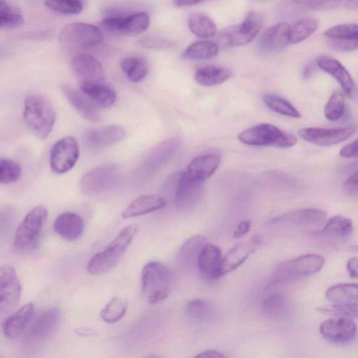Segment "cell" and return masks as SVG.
<instances>
[{
    "label": "cell",
    "mask_w": 358,
    "mask_h": 358,
    "mask_svg": "<svg viewBox=\"0 0 358 358\" xmlns=\"http://www.w3.org/2000/svg\"><path fill=\"white\" fill-rule=\"evenodd\" d=\"M34 313V305L27 303L14 313L8 316L2 324L4 336L8 338H15L26 329Z\"/></svg>",
    "instance_id": "obj_27"
},
{
    "label": "cell",
    "mask_w": 358,
    "mask_h": 358,
    "mask_svg": "<svg viewBox=\"0 0 358 358\" xmlns=\"http://www.w3.org/2000/svg\"><path fill=\"white\" fill-rule=\"evenodd\" d=\"M103 39L101 29L91 24L75 22L66 25L60 31V43L69 48H89L99 45Z\"/></svg>",
    "instance_id": "obj_8"
},
{
    "label": "cell",
    "mask_w": 358,
    "mask_h": 358,
    "mask_svg": "<svg viewBox=\"0 0 358 358\" xmlns=\"http://www.w3.org/2000/svg\"><path fill=\"white\" fill-rule=\"evenodd\" d=\"M80 149L76 139L66 136L57 141L50 151L49 164L51 170L57 174H63L70 171L78 160Z\"/></svg>",
    "instance_id": "obj_10"
},
{
    "label": "cell",
    "mask_w": 358,
    "mask_h": 358,
    "mask_svg": "<svg viewBox=\"0 0 358 358\" xmlns=\"http://www.w3.org/2000/svg\"><path fill=\"white\" fill-rule=\"evenodd\" d=\"M328 45L334 50L346 52L358 49V24H338L324 32Z\"/></svg>",
    "instance_id": "obj_16"
},
{
    "label": "cell",
    "mask_w": 358,
    "mask_h": 358,
    "mask_svg": "<svg viewBox=\"0 0 358 358\" xmlns=\"http://www.w3.org/2000/svg\"><path fill=\"white\" fill-rule=\"evenodd\" d=\"M80 90L98 107L109 108L116 101L115 90L104 83H80Z\"/></svg>",
    "instance_id": "obj_30"
},
{
    "label": "cell",
    "mask_w": 358,
    "mask_h": 358,
    "mask_svg": "<svg viewBox=\"0 0 358 358\" xmlns=\"http://www.w3.org/2000/svg\"><path fill=\"white\" fill-rule=\"evenodd\" d=\"M220 163V156L215 153L200 155L187 165L186 173L191 177L204 182L217 170Z\"/></svg>",
    "instance_id": "obj_28"
},
{
    "label": "cell",
    "mask_w": 358,
    "mask_h": 358,
    "mask_svg": "<svg viewBox=\"0 0 358 358\" xmlns=\"http://www.w3.org/2000/svg\"><path fill=\"white\" fill-rule=\"evenodd\" d=\"M318 27V22L313 18L302 19L292 27L289 30V43L295 44L301 42L313 34Z\"/></svg>",
    "instance_id": "obj_41"
},
{
    "label": "cell",
    "mask_w": 358,
    "mask_h": 358,
    "mask_svg": "<svg viewBox=\"0 0 358 358\" xmlns=\"http://www.w3.org/2000/svg\"><path fill=\"white\" fill-rule=\"evenodd\" d=\"M203 182L198 180L186 171L181 174L175 193V203L178 208L190 210L196 206L203 194Z\"/></svg>",
    "instance_id": "obj_15"
},
{
    "label": "cell",
    "mask_w": 358,
    "mask_h": 358,
    "mask_svg": "<svg viewBox=\"0 0 358 358\" xmlns=\"http://www.w3.org/2000/svg\"><path fill=\"white\" fill-rule=\"evenodd\" d=\"M171 269L158 262H149L141 272V289L148 302L156 304L165 300L171 292Z\"/></svg>",
    "instance_id": "obj_3"
},
{
    "label": "cell",
    "mask_w": 358,
    "mask_h": 358,
    "mask_svg": "<svg viewBox=\"0 0 358 358\" xmlns=\"http://www.w3.org/2000/svg\"><path fill=\"white\" fill-rule=\"evenodd\" d=\"M71 66L80 83H104V69L92 55L81 53L76 55L71 62Z\"/></svg>",
    "instance_id": "obj_18"
},
{
    "label": "cell",
    "mask_w": 358,
    "mask_h": 358,
    "mask_svg": "<svg viewBox=\"0 0 358 358\" xmlns=\"http://www.w3.org/2000/svg\"><path fill=\"white\" fill-rule=\"evenodd\" d=\"M166 199L157 194H144L135 199L122 212L123 218L143 215L164 208Z\"/></svg>",
    "instance_id": "obj_29"
},
{
    "label": "cell",
    "mask_w": 358,
    "mask_h": 358,
    "mask_svg": "<svg viewBox=\"0 0 358 358\" xmlns=\"http://www.w3.org/2000/svg\"><path fill=\"white\" fill-rule=\"evenodd\" d=\"M315 64L339 83L347 96L353 95L355 90L354 80L348 71L338 60L331 57L321 56L316 59Z\"/></svg>",
    "instance_id": "obj_23"
},
{
    "label": "cell",
    "mask_w": 358,
    "mask_h": 358,
    "mask_svg": "<svg viewBox=\"0 0 358 358\" xmlns=\"http://www.w3.org/2000/svg\"><path fill=\"white\" fill-rule=\"evenodd\" d=\"M326 212L319 208H301L289 211L272 217L271 224H289L298 226H313L322 223Z\"/></svg>",
    "instance_id": "obj_21"
},
{
    "label": "cell",
    "mask_w": 358,
    "mask_h": 358,
    "mask_svg": "<svg viewBox=\"0 0 358 358\" xmlns=\"http://www.w3.org/2000/svg\"><path fill=\"white\" fill-rule=\"evenodd\" d=\"M346 182L349 185L358 186V171L349 176Z\"/></svg>",
    "instance_id": "obj_57"
},
{
    "label": "cell",
    "mask_w": 358,
    "mask_h": 358,
    "mask_svg": "<svg viewBox=\"0 0 358 358\" xmlns=\"http://www.w3.org/2000/svg\"><path fill=\"white\" fill-rule=\"evenodd\" d=\"M140 44L143 47L152 49L169 48L173 45L171 40L156 35L144 37L141 40Z\"/></svg>",
    "instance_id": "obj_50"
},
{
    "label": "cell",
    "mask_w": 358,
    "mask_h": 358,
    "mask_svg": "<svg viewBox=\"0 0 358 358\" xmlns=\"http://www.w3.org/2000/svg\"><path fill=\"white\" fill-rule=\"evenodd\" d=\"M75 331L78 335L83 336H90L96 334V331L94 329L88 327H80L76 329Z\"/></svg>",
    "instance_id": "obj_56"
},
{
    "label": "cell",
    "mask_w": 358,
    "mask_h": 358,
    "mask_svg": "<svg viewBox=\"0 0 358 358\" xmlns=\"http://www.w3.org/2000/svg\"><path fill=\"white\" fill-rule=\"evenodd\" d=\"M128 308L127 300L119 296L111 299L100 312L101 319L108 323L120 320L126 314Z\"/></svg>",
    "instance_id": "obj_40"
},
{
    "label": "cell",
    "mask_w": 358,
    "mask_h": 358,
    "mask_svg": "<svg viewBox=\"0 0 358 358\" xmlns=\"http://www.w3.org/2000/svg\"><path fill=\"white\" fill-rule=\"evenodd\" d=\"M188 27L194 35L201 38H211L217 31L215 22L202 13L190 14L188 17Z\"/></svg>",
    "instance_id": "obj_38"
},
{
    "label": "cell",
    "mask_w": 358,
    "mask_h": 358,
    "mask_svg": "<svg viewBox=\"0 0 358 358\" xmlns=\"http://www.w3.org/2000/svg\"><path fill=\"white\" fill-rule=\"evenodd\" d=\"M120 67L129 80L134 83L143 80L148 75L149 68L147 61L141 57L131 56L123 58Z\"/></svg>",
    "instance_id": "obj_37"
},
{
    "label": "cell",
    "mask_w": 358,
    "mask_h": 358,
    "mask_svg": "<svg viewBox=\"0 0 358 358\" xmlns=\"http://www.w3.org/2000/svg\"><path fill=\"white\" fill-rule=\"evenodd\" d=\"M207 243L206 237L202 235H195L188 238L178 252L180 263L187 267L196 265L199 255Z\"/></svg>",
    "instance_id": "obj_31"
},
{
    "label": "cell",
    "mask_w": 358,
    "mask_h": 358,
    "mask_svg": "<svg viewBox=\"0 0 358 358\" xmlns=\"http://www.w3.org/2000/svg\"><path fill=\"white\" fill-rule=\"evenodd\" d=\"M345 103L343 94L339 91H334L329 98L324 106V115L330 121L340 119L344 114Z\"/></svg>",
    "instance_id": "obj_45"
},
{
    "label": "cell",
    "mask_w": 358,
    "mask_h": 358,
    "mask_svg": "<svg viewBox=\"0 0 358 358\" xmlns=\"http://www.w3.org/2000/svg\"><path fill=\"white\" fill-rule=\"evenodd\" d=\"M22 293L20 280L15 268L8 264L0 267V313L8 315L19 303Z\"/></svg>",
    "instance_id": "obj_11"
},
{
    "label": "cell",
    "mask_w": 358,
    "mask_h": 358,
    "mask_svg": "<svg viewBox=\"0 0 358 358\" xmlns=\"http://www.w3.org/2000/svg\"><path fill=\"white\" fill-rule=\"evenodd\" d=\"M358 10V0H310L307 10H323L334 8Z\"/></svg>",
    "instance_id": "obj_47"
},
{
    "label": "cell",
    "mask_w": 358,
    "mask_h": 358,
    "mask_svg": "<svg viewBox=\"0 0 358 358\" xmlns=\"http://www.w3.org/2000/svg\"><path fill=\"white\" fill-rule=\"evenodd\" d=\"M261 308L266 317L282 319L287 315L289 306L285 296L279 292H273L263 299Z\"/></svg>",
    "instance_id": "obj_32"
},
{
    "label": "cell",
    "mask_w": 358,
    "mask_h": 358,
    "mask_svg": "<svg viewBox=\"0 0 358 358\" xmlns=\"http://www.w3.org/2000/svg\"><path fill=\"white\" fill-rule=\"evenodd\" d=\"M356 130L353 125L336 128L306 127L299 129L298 134L307 142L329 147L347 140Z\"/></svg>",
    "instance_id": "obj_12"
},
{
    "label": "cell",
    "mask_w": 358,
    "mask_h": 358,
    "mask_svg": "<svg viewBox=\"0 0 358 358\" xmlns=\"http://www.w3.org/2000/svg\"><path fill=\"white\" fill-rule=\"evenodd\" d=\"M251 227V220H245L241 221L236 227L233 236L235 238H240L242 236H243L245 234H246Z\"/></svg>",
    "instance_id": "obj_52"
},
{
    "label": "cell",
    "mask_w": 358,
    "mask_h": 358,
    "mask_svg": "<svg viewBox=\"0 0 358 358\" xmlns=\"http://www.w3.org/2000/svg\"><path fill=\"white\" fill-rule=\"evenodd\" d=\"M22 173L20 165L8 158L0 159V182L7 185L18 180Z\"/></svg>",
    "instance_id": "obj_46"
},
{
    "label": "cell",
    "mask_w": 358,
    "mask_h": 358,
    "mask_svg": "<svg viewBox=\"0 0 358 358\" xmlns=\"http://www.w3.org/2000/svg\"><path fill=\"white\" fill-rule=\"evenodd\" d=\"M22 15L6 0H0V26L1 28H17L24 23Z\"/></svg>",
    "instance_id": "obj_43"
},
{
    "label": "cell",
    "mask_w": 358,
    "mask_h": 358,
    "mask_svg": "<svg viewBox=\"0 0 358 358\" xmlns=\"http://www.w3.org/2000/svg\"><path fill=\"white\" fill-rule=\"evenodd\" d=\"M185 310L189 317L199 322H208L213 315L212 304L202 298H195L189 300L187 303Z\"/></svg>",
    "instance_id": "obj_39"
},
{
    "label": "cell",
    "mask_w": 358,
    "mask_h": 358,
    "mask_svg": "<svg viewBox=\"0 0 358 358\" xmlns=\"http://www.w3.org/2000/svg\"><path fill=\"white\" fill-rule=\"evenodd\" d=\"M62 91L70 105L83 118L92 122L100 121L98 106L80 90L78 91L69 86H64Z\"/></svg>",
    "instance_id": "obj_25"
},
{
    "label": "cell",
    "mask_w": 358,
    "mask_h": 358,
    "mask_svg": "<svg viewBox=\"0 0 358 358\" xmlns=\"http://www.w3.org/2000/svg\"><path fill=\"white\" fill-rule=\"evenodd\" d=\"M150 25V17L145 12L127 16H111L101 21L102 27L108 31L124 35H137L145 31Z\"/></svg>",
    "instance_id": "obj_13"
},
{
    "label": "cell",
    "mask_w": 358,
    "mask_h": 358,
    "mask_svg": "<svg viewBox=\"0 0 358 358\" xmlns=\"http://www.w3.org/2000/svg\"><path fill=\"white\" fill-rule=\"evenodd\" d=\"M54 230L66 241H73L80 237L84 231V222L80 215L73 212L59 214L54 222Z\"/></svg>",
    "instance_id": "obj_26"
},
{
    "label": "cell",
    "mask_w": 358,
    "mask_h": 358,
    "mask_svg": "<svg viewBox=\"0 0 358 358\" xmlns=\"http://www.w3.org/2000/svg\"><path fill=\"white\" fill-rule=\"evenodd\" d=\"M313 70H314V66L313 65V64H311V63L308 64L303 70L304 77H306V78L309 77L310 76V74L313 72Z\"/></svg>",
    "instance_id": "obj_58"
},
{
    "label": "cell",
    "mask_w": 358,
    "mask_h": 358,
    "mask_svg": "<svg viewBox=\"0 0 358 358\" xmlns=\"http://www.w3.org/2000/svg\"><path fill=\"white\" fill-rule=\"evenodd\" d=\"M319 310L335 316L358 318V303H336L320 308Z\"/></svg>",
    "instance_id": "obj_48"
},
{
    "label": "cell",
    "mask_w": 358,
    "mask_h": 358,
    "mask_svg": "<svg viewBox=\"0 0 358 358\" xmlns=\"http://www.w3.org/2000/svg\"><path fill=\"white\" fill-rule=\"evenodd\" d=\"M262 243V237L259 235H254L231 248L222 258V276L243 264L260 247Z\"/></svg>",
    "instance_id": "obj_17"
},
{
    "label": "cell",
    "mask_w": 358,
    "mask_h": 358,
    "mask_svg": "<svg viewBox=\"0 0 358 358\" xmlns=\"http://www.w3.org/2000/svg\"><path fill=\"white\" fill-rule=\"evenodd\" d=\"M225 356L220 352L214 350H205L199 354H198L195 357H201V358H220L224 357Z\"/></svg>",
    "instance_id": "obj_54"
},
{
    "label": "cell",
    "mask_w": 358,
    "mask_h": 358,
    "mask_svg": "<svg viewBox=\"0 0 358 358\" xmlns=\"http://www.w3.org/2000/svg\"><path fill=\"white\" fill-rule=\"evenodd\" d=\"M126 136L124 128L117 125H107L88 129L84 134V141L90 147L103 149L121 142Z\"/></svg>",
    "instance_id": "obj_20"
},
{
    "label": "cell",
    "mask_w": 358,
    "mask_h": 358,
    "mask_svg": "<svg viewBox=\"0 0 358 358\" xmlns=\"http://www.w3.org/2000/svg\"><path fill=\"white\" fill-rule=\"evenodd\" d=\"M218 45L211 41H199L189 45L181 54V58L189 60H204L215 57Z\"/></svg>",
    "instance_id": "obj_34"
},
{
    "label": "cell",
    "mask_w": 358,
    "mask_h": 358,
    "mask_svg": "<svg viewBox=\"0 0 358 358\" xmlns=\"http://www.w3.org/2000/svg\"><path fill=\"white\" fill-rule=\"evenodd\" d=\"M347 270L350 277L358 278V257H351L348 260Z\"/></svg>",
    "instance_id": "obj_53"
},
{
    "label": "cell",
    "mask_w": 358,
    "mask_h": 358,
    "mask_svg": "<svg viewBox=\"0 0 358 358\" xmlns=\"http://www.w3.org/2000/svg\"><path fill=\"white\" fill-rule=\"evenodd\" d=\"M320 332L330 343L345 344L355 338L357 326L352 318L336 316L323 321L320 326Z\"/></svg>",
    "instance_id": "obj_14"
},
{
    "label": "cell",
    "mask_w": 358,
    "mask_h": 358,
    "mask_svg": "<svg viewBox=\"0 0 358 358\" xmlns=\"http://www.w3.org/2000/svg\"><path fill=\"white\" fill-rule=\"evenodd\" d=\"M138 231L135 224L121 230L112 242L103 250L94 255L87 264V271L92 275H100L113 269L120 262Z\"/></svg>",
    "instance_id": "obj_2"
},
{
    "label": "cell",
    "mask_w": 358,
    "mask_h": 358,
    "mask_svg": "<svg viewBox=\"0 0 358 358\" xmlns=\"http://www.w3.org/2000/svg\"><path fill=\"white\" fill-rule=\"evenodd\" d=\"M339 154L341 157L345 159L358 158V136L352 142L344 145Z\"/></svg>",
    "instance_id": "obj_51"
},
{
    "label": "cell",
    "mask_w": 358,
    "mask_h": 358,
    "mask_svg": "<svg viewBox=\"0 0 358 358\" xmlns=\"http://www.w3.org/2000/svg\"><path fill=\"white\" fill-rule=\"evenodd\" d=\"M222 258L221 250L217 245L207 243L197 261L196 266L200 273L210 280L220 278Z\"/></svg>",
    "instance_id": "obj_24"
},
{
    "label": "cell",
    "mask_w": 358,
    "mask_h": 358,
    "mask_svg": "<svg viewBox=\"0 0 358 358\" xmlns=\"http://www.w3.org/2000/svg\"><path fill=\"white\" fill-rule=\"evenodd\" d=\"M120 179L121 170L118 166L101 164L89 170L82 176L80 187L85 194H100L115 188Z\"/></svg>",
    "instance_id": "obj_7"
},
{
    "label": "cell",
    "mask_w": 358,
    "mask_h": 358,
    "mask_svg": "<svg viewBox=\"0 0 358 358\" xmlns=\"http://www.w3.org/2000/svg\"><path fill=\"white\" fill-rule=\"evenodd\" d=\"M352 231V221L350 218L337 215L327 220L322 233L330 238L343 240L350 236Z\"/></svg>",
    "instance_id": "obj_36"
},
{
    "label": "cell",
    "mask_w": 358,
    "mask_h": 358,
    "mask_svg": "<svg viewBox=\"0 0 358 358\" xmlns=\"http://www.w3.org/2000/svg\"><path fill=\"white\" fill-rule=\"evenodd\" d=\"M327 299L336 303H358V283H339L330 287L325 293Z\"/></svg>",
    "instance_id": "obj_35"
},
{
    "label": "cell",
    "mask_w": 358,
    "mask_h": 358,
    "mask_svg": "<svg viewBox=\"0 0 358 358\" xmlns=\"http://www.w3.org/2000/svg\"><path fill=\"white\" fill-rule=\"evenodd\" d=\"M310 0H282L278 11L285 16H293L307 10Z\"/></svg>",
    "instance_id": "obj_49"
},
{
    "label": "cell",
    "mask_w": 358,
    "mask_h": 358,
    "mask_svg": "<svg viewBox=\"0 0 358 358\" xmlns=\"http://www.w3.org/2000/svg\"><path fill=\"white\" fill-rule=\"evenodd\" d=\"M324 264L322 256L306 254L279 264L274 269L271 285L303 278L321 270Z\"/></svg>",
    "instance_id": "obj_5"
},
{
    "label": "cell",
    "mask_w": 358,
    "mask_h": 358,
    "mask_svg": "<svg viewBox=\"0 0 358 358\" xmlns=\"http://www.w3.org/2000/svg\"><path fill=\"white\" fill-rule=\"evenodd\" d=\"M24 120L29 130L37 138H46L55 122V112L50 101L45 96L32 94L24 102Z\"/></svg>",
    "instance_id": "obj_1"
},
{
    "label": "cell",
    "mask_w": 358,
    "mask_h": 358,
    "mask_svg": "<svg viewBox=\"0 0 358 358\" xmlns=\"http://www.w3.org/2000/svg\"><path fill=\"white\" fill-rule=\"evenodd\" d=\"M47 217L48 210L42 205L34 207L27 213L15 234V252L27 254L36 249Z\"/></svg>",
    "instance_id": "obj_4"
},
{
    "label": "cell",
    "mask_w": 358,
    "mask_h": 358,
    "mask_svg": "<svg viewBox=\"0 0 358 358\" xmlns=\"http://www.w3.org/2000/svg\"><path fill=\"white\" fill-rule=\"evenodd\" d=\"M290 26L279 22L267 28L260 36L257 45L266 53H276L285 49L289 43Z\"/></svg>",
    "instance_id": "obj_19"
},
{
    "label": "cell",
    "mask_w": 358,
    "mask_h": 358,
    "mask_svg": "<svg viewBox=\"0 0 358 358\" xmlns=\"http://www.w3.org/2000/svg\"><path fill=\"white\" fill-rule=\"evenodd\" d=\"M232 76L227 68L220 66H208L198 69L194 75L195 80L201 85L211 87L220 85Z\"/></svg>",
    "instance_id": "obj_33"
},
{
    "label": "cell",
    "mask_w": 358,
    "mask_h": 358,
    "mask_svg": "<svg viewBox=\"0 0 358 358\" xmlns=\"http://www.w3.org/2000/svg\"><path fill=\"white\" fill-rule=\"evenodd\" d=\"M264 25L263 17L256 12L249 13L243 21L223 30L219 40L227 46L238 47L248 44L259 34Z\"/></svg>",
    "instance_id": "obj_9"
},
{
    "label": "cell",
    "mask_w": 358,
    "mask_h": 358,
    "mask_svg": "<svg viewBox=\"0 0 358 358\" xmlns=\"http://www.w3.org/2000/svg\"><path fill=\"white\" fill-rule=\"evenodd\" d=\"M207 1V0H206Z\"/></svg>",
    "instance_id": "obj_59"
},
{
    "label": "cell",
    "mask_w": 358,
    "mask_h": 358,
    "mask_svg": "<svg viewBox=\"0 0 358 358\" xmlns=\"http://www.w3.org/2000/svg\"><path fill=\"white\" fill-rule=\"evenodd\" d=\"M206 0H173V3L176 7L191 6L199 4Z\"/></svg>",
    "instance_id": "obj_55"
},
{
    "label": "cell",
    "mask_w": 358,
    "mask_h": 358,
    "mask_svg": "<svg viewBox=\"0 0 358 358\" xmlns=\"http://www.w3.org/2000/svg\"><path fill=\"white\" fill-rule=\"evenodd\" d=\"M44 4L50 10L65 15H77L83 8L82 0H45Z\"/></svg>",
    "instance_id": "obj_44"
},
{
    "label": "cell",
    "mask_w": 358,
    "mask_h": 358,
    "mask_svg": "<svg viewBox=\"0 0 358 358\" xmlns=\"http://www.w3.org/2000/svg\"><path fill=\"white\" fill-rule=\"evenodd\" d=\"M238 138L241 143L249 145L273 146L280 148H290L297 143V139L293 134L267 123L244 130L239 134Z\"/></svg>",
    "instance_id": "obj_6"
},
{
    "label": "cell",
    "mask_w": 358,
    "mask_h": 358,
    "mask_svg": "<svg viewBox=\"0 0 358 358\" xmlns=\"http://www.w3.org/2000/svg\"><path fill=\"white\" fill-rule=\"evenodd\" d=\"M263 99L266 106L277 113L294 118L301 117L299 110L282 97L267 94L264 96Z\"/></svg>",
    "instance_id": "obj_42"
},
{
    "label": "cell",
    "mask_w": 358,
    "mask_h": 358,
    "mask_svg": "<svg viewBox=\"0 0 358 358\" xmlns=\"http://www.w3.org/2000/svg\"><path fill=\"white\" fill-rule=\"evenodd\" d=\"M59 318L60 313L56 308L42 312L34 320L27 332V337L32 341L45 340L55 330Z\"/></svg>",
    "instance_id": "obj_22"
}]
</instances>
